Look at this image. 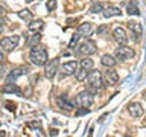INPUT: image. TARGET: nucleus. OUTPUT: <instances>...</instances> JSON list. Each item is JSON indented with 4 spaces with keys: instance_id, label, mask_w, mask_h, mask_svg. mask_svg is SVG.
<instances>
[{
    "instance_id": "2f4dec72",
    "label": "nucleus",
    "mask_w": 146,
    "mask_h": 137,
    "mask_svg": "<svg viewBox=\"0 0 146 137\" xmlns=\"http://www.w3.org/2000/svg\"><path fill=\"white\" fill-rule=\"evenodd\" d=\"M5 14H6V11L3 9V6H0V18H3V17H5Z\"/></svg>"
},
{
    "instance_id": "1a4fd4ad",
    "label": "nucleus",
    "mask_w": 146,
    "mask_h": 137,
    "mask_svg": "<svg viewBox=\"0 0 146 137\" xmlns=\"http://www.w3.org/2000/svg\"><path fill=\"white\" fill-rule=\"evenodd\" d=\"M113 37L120 46H125L128 43V35H126V32H125L123 27H116L114 32H113Z\"/></svg>"
},
{
    "instance_id": "72a5a7b5",
    "label": "nucleus",
    "mask_w": 146,
    "mask_h": 137,
    "mask_svg": "<svg viewBox=\"0 0 146 137\" xmlns=\"http://www.w3.org/2000/svg\"><path fill=\"white\" fill-rule=\"evenodd\" d=\"M3 31V21H0V32Z\"/></svg>"
},
{
    "instance_id": "f8f14e48",
    "label": "nucleus",
    "mask_w": 146,
    "mask_h": 137,
    "mask_svg": "<svg viewBox=\"0 0 146 137\" xmlns=\"http://www.w3.org/2000/svg\"><path fill=\"white\" fill-rule=\"evenodd\" d=\"M94 32V26L91 23H82V25L78 27V34L81 37H91Z\"/></svg>"
},
{
    "instance_id": "423d86ee",
    "label": "nucleus",
    "mask_w": 146,
    "mask_h": 137,
    "mask_svg": "<svg viewBox=\"0 0 146 137\" xmlns=\"http://www.w3.org/2000/svg\"><path fill=\"white\" fill-rule=\"evenodd\" d=\"M116 58L119 61H125V59H131L134 58V50L131 47H128V46H120L117 50H116Z\"/></svg>"
},
{
    "instance_id": "9d476101",
    "label": "nucleus",
    "mask_w": 146,
    "mask_h": 137,
    "mask_svg": "<svg viewBox=\"0 0 146 137\" xmlns=\"http://www.w3.org/2000/svg\"><path fill=\"white\" fill-rule=\"evenodd\" d=\"M76 70H78V63L76 61H67V63L61 64V73L66 76L73 75Z\"/></svg>"
},
{
    "instance_id": "6ab92c4d",
    "label": "nucleus",
    "mask_w": 146,
    "mask_h": 137,
    "mask_svg": "<svg viewBox=\"0 0 146 137\" xmlns=\"http://www.w3.org/2000/svg\"><path fill=\"white\" fill-rule=\"evenodd\" d=\"M100 63H102L105 67H114V64H116V58L111 57V55H104V57L100 58Z\"/></svg>"
},
{
    "instance_id": "393cba45",
    "label": "nucleus",
    "mask_w": 146,
    "mask_h": 137,
    "mask_svg": "<svg viewBox=\"0 0 146 137\" xmlns=\"http://www.w3.org/2000/svg\"><path fill=\"white\" fill-rule=\"evenodd\" d=\"M102 9H104V5L98 2V3H93L91 5V8H90V12L91 14H98V12H102Z\"/></svg>"
},
{
    "instance_id": "a878e982",
    "label": "nucleus",
    "mask_w": 146,
    "mask_h": 137,
    "mask_svg": "<svg viewBox=\"0 0 146 137\" xmlns=\"http://www.w3.org/2000/svg\"><path fill=\"white\" fill-rule=\"evenodd\" d=\"M79 37H81V35L76 32V34L73 35V38L70 40V44H68V47H70V49H75V47H76V43H78V38H79Z\"/></svg>"
},
{
    "instance_id": "2eb2a0df",
    "label": "nucleus",
    "mask_w": 146,
    "mask_h": 137,
    "mask_svg": "<svg viewBox=\"0 0 146 137\" xmlns=\"http://www.w3.org/2000/svg\"><path fill=\"white\" fill-rule=\"evenodd\" d=\"M2 91L3 93H17V94H20L21 88L18 85H15L14 82H6V84L2 87Z\"/></svg>"
},
{
    "instance_id": "f3484780",
    "label": "nucleus",
    "mask_w": 146,
    "mask_h": 137,
    "mask_svg": "<svg viewBox=\"0 0 146 137\" xmlns=\"http://www.w3.org/2000/svg\"><path fill=\"white\" fill-rule=\"evenodd\" d=\"M128 26H129V29L134 32L137 37H140L141 34H143V27H141V25L139 21H128Z\"/></svg>"
},
{
    "instance_id": "7c9ffc66",
    "label": "nucleus",
    "mask_w": 146,
    "mask_h": 137,
    "mask_svg": "<svg viewBox=\"0 0 146 137\" xmlns=\"http://www.w3.org/2000/svg\"><path fill=\"white\" fill-rule=\"evenodd\" d=\"M108 29V26H100V27H98V34H102V32H105Z\"/></svg>"
},
{
    "instance_id": "a211bd4d",
    "label": "nucleus",
    "mask_w": 146,
    "mask_h": 137,
    "mask_svg": "<svg viewBox=\"0 0 146 137\" xmlns=\"http://www.w3.org/2000/svg\"><path fill=\"white\" fill-rule=\"evenodd\" d=\"M58 105L59 107H61L62 110H72L73 108V102H70V100H68L66 96H61V98H58Z\"/></svg>"
},
{
    "instance_id": "20e7f679",
    "label": "nucleus",
    "mask_w": 146,
    "mask_h": 137,
    "mask_svg": "<svg viewBox=\"0 0 146 137\" xmlns=\"http://www.w3.org/2000/svg\"><path fill=\"white\" fill-rule=\"evenodd\" d=\"M18 41H20V37L18 35L5 37V38L0 40V47H2L5 52H12V50L18 46Z\"/></svg>"
},
{
    "instance_id": "473e14b6",
    "label": "nucleus",
    "mask_w": 146,
    "mask_h": 137,
    "mask_svg": "<svg viewBox=\"0 0 146 137\" xmlns=\"http://www.w3.org/2000/svg\"><path fill=\"white\" fill-rule=\"evenodd\" d=\"M3 58H5V55H3V52H0V63L3 61Z\"/></svg>"
},
{
    "instance_id": "b1692460",
    "label": "nucleus",
    "mask_w": 146,
    "mask_h": 137,
    "mask_svg": "<svg viewBox=\"0 0 146 137\" xmlns=\"http://www.w3.org/2000/svg\"><path fill=\"white\" fill-rule=\"evenodd\" d=\"M18 17H20L21 20H25V21H31L32 20V14H31V11H27V9L18 11Z\"/></svg>"
},
{
    "instance_id": "f704fd0d",
    "label": "nucleus",
    "mask_w": 146,
    "mask_h": 137,
    "mask_svg": "<svg viewBox=\"0 0 146 137\" xmlns=\"http://www.w3.org/2000/svg\"><path fill=\"white\" fill-rule=\"evenodd\" d=\"M26 2H27V3H32V2H34V0H26Z\"/></svg>"
},
{
    "instance_id": "7ed1b4c3",
    "label": "nucleus",
    "mask_w": 146,
    "mask_h": 137,
    "mask_svg": "<svg viewBox=\"0 0 146 137\" xmlns=\"http://www.w3.org/2000/svg\"><path fill=\"white\" fill-rule=\"evenodd\" d=\"M93 94L90 93L88 90H84V91H81L79 94H76V98L75 100H73V105H76V107H91L93 105Z\"/></svg>"
},
{
    "instance_id": "4be33fe9",
    "label": "nucleus",
    "mask_w": 146,
    "mask_h": 137,
    "mask_svg": "<svg viewBox=\"0 0 146 137\" xmlns=\"http://www.w3.org/2000/svg\"><path fill=\"white\" fill-rule=\"evenodd\" d=\"M40 40H41V35H40V32H35V34L32 35L29 40H27V46H29V47H32V46L38 44V43H40Z\"/></svg>"
},
{
    "instance_id": "c756f323",
    "label": "nucleus",
    "mask_w": 146,
    "mask_h": 137,
    "mask_svg": "<svg viewBox=\"0 0 146 137\" xmlns=\"http://www.w3.org/2000/svg\"><path fill=\"white\" fill-rule=\"evenodd\" d=\"M5 73H6V66H5V64H0V78L5 76Z\"/></svg>"
},
{
    "instance_id": "f257e3e1",
    "label": "nucleus",
    "mask_w": 146,
    "mask_h": 137,
    "mask_svg": "<svg viewBox=\"0 0 146 137\" xmlns=\"http://www.w3.org/2000/svg\"><path fill=\"white\" fill-rule=\"evenodd\" d=\"M29 59L32 64L35 66H44L49 59V55H47V47L44 44H35L31 47V52H29Z\"/></svg>"
},
{
    "instance_id": "dca6fc26",
    "label": "nucleus",
    "mask_w": 146,
    "mask_h": 137,
    "mask_svg": "<svg viewBox=\"0 0 146 137\" xmlns=\"http://www.w3.org/2000/svg\"><path fill=\"white\" fill-rule=\"evenodd\" d=\"M44 29V21L43 20H31L29 21V31L32 32H41Z\"/></svg>"
},
{
    "instance_id": "cd10ccee",
    "label": "nucleus",
    "mask_w": 146,
    "mask_h": 137,
    "mask_svg": "<svg viewBox=\"0 0 146 137\" xmlns=\"http://www.w3.org/2000/svg\"><path fill=\"white\" fill-rule=\"evenodd\" d=\"M46 6H47L49 11H55V9H56V0H49Z\"/></svg>"
},
{
    "instance_id": "c85d7f7f",
    "label": "nucleus",
    "mask_w": 146,
    "mask_h": 137,
    "mask_svg": "<svg viewBox=\"0 0 146 137\" xmlns=\"http://www.w3.org/2000/svg\"><path fill=\"white\" fill-rule=\"evenodd\" d=\"M5 105H6V108L9 110V111H15V104H14V102H9V100H6V102H5Z\"/></svg>"
},
{
    "instance_id": "5701e85b",
    "label": "nucleus",
    "mask_w": 146,
    "mask_h": 137,
    "mask_svg": "<svg viewBox=\"0 0 146 137\" xmlns=\"http://www.w3.org/2000/svg\"><path fill=\"white\" fill-rule=\"evenodd\" d=\"M88 72H90V70H87V68H82V67H81L79 70H76V72H75L76 79H78V81H84V79H85V76L88 75Z\"/></svg>"
},
{
    "instance_id": "f03ea898",
    "label": "nucleus",
    "mask_w": 146,
    "mask_h": 137,
    "mask_svg": "<svg viewBox=\"0 0 146 137\" xmlns=\"http://www.w3.org/2000/svg\"><path fill=\"white\" fill-rule=\"evenodd\" d=\"M84 81H87V88H88L90 93H96L98 90L102 88V73L99 70L88 72V75L85 76Z\"/></svg>"
},
{
    "instance_id": "0eeeda50",
    "label": "nucleus",
    "mask_w": 146,
    "mask_h": 137,
    "mask_svg": "<svg viewBox=\"0 0 146 137\" xmlns=\"http://www.w3.org/2000/svg\"><path fill=\"white\" fill-rule=\"evenodd\" d=\"M58 68H59V58H53V59H50L49 63H46V72H44L46 78L52 79L55 76V73L58 72Z\"/></svg>"
},
{
    "instance_id": "9b49d317",
    "label": "nucleus",
    "mask_w": 146,
    "mask_h": 137,
    "mask_svg": "<svg viewBox=\"0 0 146 137\" xmlns=\"http://www.w3.org/2000/svg\"><path fill=\"white\" fill-rule=\"evenodd\" d=\"M27 73V68L26 67H18V68H14V70L9 72V75L6 76V82H15L17 78H20L23 75Z\"/></svg>"
},
{
    "instance_id": "6e6552de",
    "label": "nucleus",
    "mask_w": 146,
    "mask_h": 137,
    "mask_svg": "<svg viewBox=\"0 0 146 137\" xmlns=\"http://www.w3.org/2000/svg\"><path fill=\"white\" fill-rule=\"evenodd\" d=\"M102 82H105L107 85H116L117 82H119V75H117V72L108 67V70L105 72V75L102 76Z\"/></svg>"
},
{
    "instance_id": "aec40b11",
    "label": "nucleus",
    "mask_w": 146,
    "mask_h": 137,
    "mask_svg": "<svg viewBox=\"0 0 146 137\" xmlns=\"http://www.w3.org/2000/svg\"><path fill=\"white\" fill-rule=\"evenodd\" d=\"M126 9H128V14H129V15H140V9H139L135 2H129Z\"/></svg>"
},
{
    "instance_id": "bb28decb",
    "label": "nucleus",
    "mask_w": 146,
    "mask_h": 137,
    "mask_svg": "<svg viewBox=\"0 0 146 137\" xmlns=\"http://www.w3.org/2000/svg\"><path fill=\"white\" fill-rule=\"evenodd\" d=\"M90 111V110L88 108H87V107H79V108H78L76 110V117H79V116H84V114H87V113H88Z\"/></svg>"
},
{
    "instance_id": "412c9836",
    "label": "nucleus",
    "mask_w": 146,
    "mask_h": 137,
    "mask_svg": "<svg viewBox=\"0 0 146 137\" xmlns=\"http://www.w3.org/2000/svg\"><path fill=\"white\" fill-rule=\"evenodd\" d=\"M79 66H81L82 68L91 70V68H93V59H91V58H82L81 63H79Z\"/></svg>"
},
{
    "instance_id": "ddd939ff",
    "label": "nucleus",
    "mask_w": 146,
    "mask_h": 137,
    "mask_svg": "<svg viewBox=\"0 0 146 137\" xmlns=\"http://www.w3.org/2000/svg\"><path fill=\"white\" fill-rule=\"evenodd\" d=\"M102 14L105 18H111V17H117L122 14V9H119L117 6H113V5H108L107 8L102 9Z\"/></svg>"
},
{
    "instance_id": "4468645a",
    "label": "nucleus",
    "mask_w": 146,
    "mask_h": 137,
    "mask_svg": "<svg viewBox=\"0 0 146 137\" xmlns=\"http://www.w3.org/2000/svg\"><path fill=\"white\" fill-rule=\"evenodd\" d=\"M128 111H129V114L134 116V117H141L143 113H145V110H143V107H141V104L134 102V104H131L129 107H128Z\"/></svg>"
},
{
    "instance_id": "39448f33",
    "label": "nucleus",
    "mask_w": 146,
    "mask_h": 137,
    "mask_svg": "<svg viewBox=\"0 0 146 137\" xmlns=\"http://www.w3.org/2000/svg\"><path fill=\"white\" fill-rule=\"evenodd\" d=\"M96 50H98V46H96L94 41L91 40H85L84 43L79 46V49H78V52L81 55H84V57H90V55L96 53Z\"/></svg>"
}]
</instances>
